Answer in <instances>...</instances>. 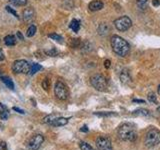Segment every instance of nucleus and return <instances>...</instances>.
<instances>
[{
  "instance_id": "cd10ccee",
  "label": "nucleus",
  "mask_w": 160,
  "mask_h": 150,
  "mask_svg": "<svg viewBox=\"0 0 160 150\" xmlns=\"http://www.w3.org/2000/svg\"><path fill=\"white\" fill-rule=\"evenodd\" d=\"M94 115L96 116H114L116 115V113H113V112H94Z\"/></svg>"
},
{
  "instance_id": "c756f323",
  "label": "nucleus",
  "mask_w": 160,
  "mask_h": 150,
  "mask_svg": "<svg viewBox=\"0 0 160 150\" xmlns=\"http://www.w3.org/2000/svg\"><path fill=\"white\" fill-rule=\"evenodd\" d=\"M5 8H6V10H7V11H8L9 13H11V14L13 15V16H14L15 18L19 19V15H18V13H17L16 11H15V10H14L13 8H11V7H10V6H6V7H5Z\"/></svg>"
},
{
  "instance_id": "1a4fd4ad",
  "label": "nucleus",
  "mask_w": 160,
  "mask_h": 150,
  "mask_svg": "<svg viewBox=\"0 0 160 150\" xmlns=\"http://www.w3.org/2000/svg\"><path fill=\"white\" fill-rule=\"evenodd\" d=\"M44 141V137L41 134H35L29 139L28 141V147L30 150H38L41 146V144Z\"/></svg>"
},
{
  "instance_id": "c85d7f7f",
  "label": "nucleus",
  "mask_w": 160,
  "mask_h": 150,
  "mask_svg": "<svg viewBox=\"0 0 160 150\" xmlns=\"http://www.w3.org/2000/svg\"><path fill=\"white\" fill-rule=\"evenodd\" d=\"M70 45H71V47L73 48H78L80 47V45H81V41H80V39H72Z\"/></svg>"
},
{
  "instance_id": "412c9836",
  "label": "nucleus",
  "mask_w": 160,
  "mask_h": 150,
  "mask_svg": "<svg viewBox=\"0 0 160 150\" xmlns=\"http://www.w3.org/2000/svg\"><path fill=\"white\" fill-rule=\"evenodd\" d=\"M36 26L35 25H31V26H29V28L27 29V32H26V36L27 37H32L35 35V33H36Z\"/></svg>"
},
{
  "instance_id": "e433bc0d",
  "label": "nucleus",
  "mask_w": 160,
  "mask_h": 150,
  "mask_svg": "<svg viewBox=\"0 0 160 150\" xmlns=\"http://www.w3.org/2000/svg\"><path fill=\"white\" fill-rule=\"evenodd\" d=\"M16 36H17V38H18L19 40H23V35H22V33L20 32V31H18V32L16 33Z\"/></svg>"
},
{
  "instance_id": "7c9ffc66",
  "label": "nucleus",
  "mask_w": 160,
  "mask_h": 150,
  "mask_svg": "<svg viewBox=\"0 0 160 150\" xmlns=\"http://www.w3.org/2000/svg\"><path fill=\"white\" fill-rule=\"evenodd\" d=\"M148 100H149V101L153 102V103H156V104H157L156 96H155V94H154L153 92H151V93H149V94H148Z\"/></svg>"
},
{
  "instance_id": "0eeeda50",
  "label": "nucleus",
  "mask_w": 160,
  "mask_h": 150,
  "mask_svg": "<svg viewBox=\"0 0 160 150\" xmlns=\"http://www.w3.org/2000/svg\"><path fill=\"white\" fill-rule=\"evenodd\" d=\"M114 24H115V27H116L119 31H126V30H128L131 27L132 21L128 16H122L115 20Z\"/></svg>"
},
{
  "instance_id": "b1692460",
  "label": "nucleus",
  "mask_w": 160,
  "mask_h": 150,
  "mask_svg": "<svg viewBox=\"0 0 160 150\" xmlns=\"http://www.w3.org/2000/svg\"><path fill=\"white\" fill-rule=\"evenodd\" d=\"M44 53L47 55V56H51V57H54L56 56V55L58 54V51L55 48H51L50 50H45Z\"/></svg>"
},
{
  "instance_id": "bb28decb",
  "label": "nucleus",
  "mask_w": 160,
  "mask_h": 150,
  "mask_svg": "<svg viewBox=\"0 0 160 150\" xmlns=\"http://www.w3.org/2000/svg\"><path fill=\"white\" fill-rule=\"evenodd\" d=\"M49 38H51L53 40H55V41H58V42H62V37L60 36V35L56 34V33H51L48 35Z\"/></svg>"
},
{
  "instance_id": "ddd939ff",
  "label": "nucleus",
  "mask_w": 160,
  "mask_h": 150,
  "mask_svg": "<svg viewBox=\"0 0 160 150\" xmlns=\"http://www.w3.org/2000/svg\"><path fill=\"white\" fill-rule=\"evenodd\" d=\"M120 80H121V82L124 84H127L131 81V77H130V74L127 69H123L122 72L120 73Z\"/></svg>"
},
{
  "instance_id": "423d86ee",
  "label": "nucleus",
  "mask_w": 160,
  "mask_h": 150,
  "mask_svg": "<svg viewBox=\"0 0 160 150\" xmlns=\"http://www.w3.org/2000/svg\"><path fill=\"white\" fill-rule=\"evenodd\" d=\"M30 65L26 60L20 59L14 61L12 65V70L14 73H23V74H29V70H30Z\"/></svg>"
},
{
  "instance_id": "4468645a",
  "label": "nucleus",
  "mask_w": 160,
  "mask_h": 150,
  "mask_svg": "<svg viewBox=\"0 0 160 150\" xmlns=\"http://www.w3.org/2000/svg\"><path fill=\"white\" fill-rule=\"evenodd\" d=\"M98 34L99 35H102V36H104V35H107L110 31V26L107 24V23H101L99 25L98 27Z\"/></svg>"
},
{
  "instance_id": "2eb2a0df",
  "label": "nucleus",
  "mask_w": 160,
  "mask_h": 150,
  "mask_svg": "<svg viewBox=\"0 0 160 150\" xmlns=\"http://www.w3.org/2000/svg\"><path fill=\"white\" fill-rule=\"evenodd\" d=\"M8 116H9V111L7 107L2 103H0V118L2 120H7Z\"/></svg>"
},
{
  "instance_id": "58836bf2",
  "label": "nucleus",
  "mask_w": 160,
  "mask_h": 150,
  "mask_svg": "<svg viewBox=\"0 0 160 150\" xmlns=\"http://www.w3.org/2000/svg\"><path fill=\"white\" fill-rule=\"evenodd\" d=\"M3 59H4V54H3L2 49H0V61H2Z\"/></svg>"
},
{
  "instance_id": "ea45409f",
  "label": "nucleus",
  "mask_w": 160,
  "mask_h": 150,
  "mask_svg": "<svg viewBox=\"0 0 160 150\" xmlns=\"http://www.w3.org/2000/svg\"><path fill=\"white\" fill-rule=\"evenodd\" d=\"M133 102H137V103H144V100H140V99H133Z\"/></svg>"
},
{
  "instance_id": "393cba45",
  "label": "nucleus",
  "mask_w": 160,
  "mask_h": 150,
  "mask_svg": "<svg viewBox=\"0 0 160 150\" xmlns=\"http://www.w3.org/2000/svg\"><path fill=\"white\" fill-rule=\"evenodd\" d=\"M80 150H95L91 145H89L86 142H81L80 143Z\"/></svg>"
},
{
  "instance_id": "dca6fc26",
  "label": "nucleus",
  "mask_w": 160,
  "mask_h": 150,
  "mask_svg": "<svg viewBox=\"0 0 160 150\" xmlns=\"http://www.w3.org/2000/svg\"><path fill=\"white\" fill-rule=\"evenodd\" d=\"M4 43L6 44L7 46H13V45L16 44V39H15L13 35H7V36L4 38Z\"/></svg>"
},
{
  "instance_id": "c9c22d12",
  "label": "nucleus",
  "mask_w": 160,
  "mask_h": 150,
  "mask_svg": "<svg viewBox=\"0 0 160 150\" xmlns=\"http://www.w3.org/2000/svg\"><path fill=\"white\" fill-rule=\"evenodd\" d=\"M0 146H1V148H2L3 150H7L6 143H5L4 141H1V142H0Z\"/></svg>"
},
{
  "instance_id": "4c0bfd02",
  "label": "nucleus",
  "mask_w": 160,
  "mask_h": 150,
  "mask_svg": "<svg viewBox=\"0 0 160 150\" xmlns=\"http://www.w3.org/2000/svg\"><path fill=\"white\" fill-rule=\"evenodd\" d=\"M80 131H81V132H87L88 131V128H87L86 125H84V126L81 129H80Z\"/></svg>"
},
{
  "instance_id": "a19ab883",
  "label": "nucleus",
  "mask_w": 160,
  "mask_h": 150,
  "mask_svg": "<svg viewBox=\"0 0 160 150\" xmlns=\"http://www.w3.org/2000/svg\"><path fill=\"white\" fill-rule=\"evenodd\" d=\"M158 93L160 94V84H159V86H158Z\"/></svg>"
},
{
  "instance_id": "aec40b11",
  "label": "nucleus",
  "mask_w": 160,
  "mask_h": 150,
  "mask_svg": "<svg viewBox=\"0 0 160 150\" xmlns=\"http://www.w3.org/2000/svg\"><path fill=\"white\" fill-rule=\"evenodd\" d=\"M133 115H138V116H148L150 115L149 111L147 109H144V108H139V109H136L135 111H133L132 113Z\"/></svg>"
},
{
  "instance_id": "a878e982",
  "label": "nucleus",
  "mask_w": 160,
  "mask_h": 150,
  "mask_svg": "<svg viewBox=\"0 0 160 150\" xmlns=\"http://www.w3.org/2000/svg\"><path fill=\"white\" fill-rule=\"evenodd\" d=\"M50 84H51V83H50V80H49L48 78H45V79L42 80V83H41L42 88H43L44 90H46V91L50 88Z\"/></svg>"
},
{
  "instance_id": "473e14b6",
  "label": "nucleus",
  "mask_w": 160,
  "mask_h": 150,
  "mask_svg": "<svg viewBox=\"0 0 160 150\" xmlns=\"http://www.w3.org/2000/svg\"><path fill=\"white\" fill-rule=\"evenodd\" d=\"M110 65H111V62H110V60H105V61H104V67L105 68H109Z\"/></svg>"
},
{
  "instance_id": "f8f14e48",
  "label": "nucleus",
  "mask_w": 160,
  "mask_h": 150,
  "mask_svg": "<svg viewBox=\"0 0 160 150\" xmlns=\"http://www.w3.org/2000/svg\"><path fill=\"white\" fill-rule=\"evenodd\" d=\"M68 123V118H64V117H56L52 123L50 124L53 127H58V126H64Z\"/></svg>"
},
{
  "instance_id": "79ce46f5",
  "label": "nucleus",
  "mask_w": 160,
  "mask_h": 150,
  "mask_svg": "<svg viewBox=\"0 0 160 150\" xmlns=\"http://www.w3.org/2000/svg\"><path fill=\"white\" fill-rule=\"evenodd\" d=\"M157 111H158V112H160V107H158V108H157Z\"/></svg>"
},
{
  "instance_id": "a211bd4d",
  "label": "nucleus",
  "mask_w": 160,
  "mask_h": 150,
  "mask_svg": "<svg viewBox=\"0 0 160 150\" xmlns=\"http://www.w3.org/2000/svg\"><path fill=\"white\" fill-rule=\"evenodd\" d=\"M1 80H2V82L6 85V86L9 88V89H11L13 90L14 89V83L11 79H10L9 77H6V76H2L1 77Z\"/></svg>"
},
{
  "instance_id": "4be33fe9",
  "label": "nucleus",
  "mask_w": 160,
  "mask_h": 150,
  "mask_svg": "<svg viewBox=\"0 0 160 150\" xmlns=\"http://www.w3.org/2000/svg\"><path fill=\"white\" fill-rule=\"evenodd\" d=\"M57 116H56V115H54V114H51V115H47V116L46 117H44L43 118V120H42V122L43 123H46V124H51L52 123V121H53V120L55 119V118H56Z\"/></svg>"
},
{
  "instance_id": "2f4dec72",
  "label": "nucleus",
  "mask_w": 160,
  "mask_h": 150,
  "mask_svg": "<svg viewBox=\"0 0 160 150\" xmlns=\"http://www.w3.org/2000/svg\"><path fill=\"white\" fill-rule=\"evenodd\" d=\"M137 5H138V7H144L145 5H146V3L148 2V0H137Z\"/></svg>"
},
{
  "instance_id": "20e7f679",
  "label": "nucleus",
  "mask_w": 160,
  "mask_h": 150,
  "mask_svg": "<svg viewBox=\"0 0 160 150\" xmlns=\"http://www.w3.org/2000/svg\"><path fill=\"white\" fill-rule=\"evenodd\" d=\"M160 143V131L157 129H151L145 136V145L147 147H154Z\"/></svg>"
},
{
  "instance_id": "9d476101",
  "label": "nucleus",
  "mask_w": 160,
  "mask_h": 150,
  "mask_svg": "<svg viewBox=\"0 0 160 150\" xmlns=\"http://www.w3.org/2000/svg\"><path fill=\"white\" fill-rule=\"evenodd\" d=\"M34 17H35V11H34L33 8L29 7V8H26L23 11V19H24V21L29 22V21H31V20H33Z\"/></svg>"
},
{
  "instance_id": "6ab92c4d",
  "label": "nucleus",
  "mask_w": 160,
  "mask_h": 150,
  "mask_svg": "<svg viewBox=\"0 0 160 150\" xmlns=\"http://www.w3.org/2000/svg\"><path fill=\"white\" fill-rule=\"evenodd\" d=\"M42 69V66L38 63H34L30 66V70H29V74L30 75H34L35 73H37L39 70Z\"/></svg>"
},
{
  "instance_id": "f03ea898",
  "label": "nucleus",
  "mask_w": 160,
  "mask_h": 150,
  "mask_svg": "<svg viewBox=\"0 0 160 150\" xmlns=\"http://www.w3.org/2000/svg\"><path fill=\"white\" fill-rule=\"evenodd\" d=\"M118 135L123 141L133 142L137 138V131L133 124L124 123L120 126V128L118 130Z\"/></svg>"
},
{
  "instance_id": "72a5a7b5",
  "label": "nucleus",
  "mask_w": 160,
  "mask_h": 150,
  "mask_svg": "<svg viewBox=\"0 0 160 150\" xmlns=\"http://www.w3.org/2000/svg\"><path fill=\"white\" fill-rule=\"evenodd\" d=\"M152 5L153 6H159L160 5V0H152Z\"/></svg>"
},
{
  "instance_id": "5701e85b",
  "label": "nucleus",
  "mask_w": 160,
  "mask_h": 150,
  "mask_svg": "<svg viewBox=\"0 0 160 150\" xmlns=\"http://www.w3.org/2000/svg\"><path fill=\"white\" fill-rule=\"evenodd\" d=\"M15 6H24L27 3V0H9Z\"/></svg>"
},
{
  "instance_id": "f257e3e1",
  "label": "nucleus",
  "mask_w": 160,
  "mask_h": 150,
  "mask_svg": "<svg viewBox=\"0 0 160 150\" xmlns=\"http://www.w3.org/2000/svg\"><path fill=\"white\" fill-rule=\"evenodd\" d=\"M110 42H111V47L113 51L117 55L121 57L127 56L130 51V46L126 40H124L122 37L118 36V35H113Z\"/></svg>"
},
{
  "instance_id": "f704fd0d",
  "label": "nucleus",
  "mask_w": 160,
  "mask_h": 150,
  "mask_svg": "<svg viewBox=\"0 0 160 150\" xmlns=\"http://www.w3.org/2000/svg\"><path fill=\"white\" fill-rule=\"evenodd\" d=\"M13 110H14V111H17V112H18V113H20V114H24V110L20 109V108H17V107H13Z\"/></svg>"
},
{
  "instance_id": "7ed1b4c3",
  "label": "nucleus",
  "mask_w": 160,
  "mask_h": 150,
  "mask_svg": "<svg viewBox=\"0 0 160 150\" xmlns=\"http://www.w3.org/2000/svg\"><path fill=\"white\" fill-rule=\"evenodd\" d=\"M90 82H91L92 86L96 90H98V91H105V90L107 89V86H108L106 78H105L101 74L93 75V76L91 77V79H90Z\"/></svg>"
},
{
  "instance_id": "6e6552de",
  "label": "nucleus",
  "mask_w": 160,
  "mask_h": 150,
  "mask_svg": "<svg viewBox=\"0 0 160 150\" xmlns=\"http://www.w3.org/2000/svg\"><path fill=\"white\" fill-rule=\"evenodd\" d=\"M95 143H96L98 150H112L111 140L107 136H105V135H100V136H98Z\"/></svg>"
},
{
  "instance_id": "f3484780",
  "label": "nucleus",
  "mask_w": 160,
  "mask_h": 150,
  "mask_svg": "<svg viewBox=\"0 0 160 150\" xmlns=\"http://www.w3.org/2000/svg\"><path fill=\"white\" fill-rule=\"evenodd\" d=\"M69 27L71 28L74 32H78L80 29V21L77 19H73L69 24Z\"/></svg>"
},
{
  "instance_id": "9b49d317",
  "label": "nucleus",
  "mask_w": 160,
  "mask_h": 150,
  "mask_svg": "<svg viewBox=\"0 0 160 150\" xmlns=\"http://www.w3.org/2000/svg\"><path fill=\"white\" fill-rule=\"evenodd\" d=\"M104 6V4L102 1H100V0H94V1L90 2L89 5H88V8L90 11H99V10H101Z\"/></svg>"
},
{
  "instance_id": "39448f33",
  "label": "nucleus",
  "mask_w": 160,
  "mask_h": 150,
  "mask_svg": "<svg viewBox=\"0 0 160 150\" xmlns=\"http://www.w3.org/2000/svg\"><path fill=\"white\" fill-rule=\"evenodd\" d=\"M54 93L59 100H66L69 96L67 86L61 81H57L54 86Z\"/></svg>"
}]
</instances>
